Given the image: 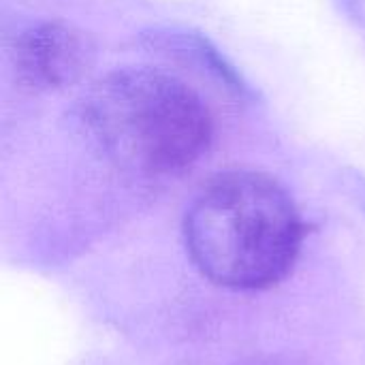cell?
I'll use <instances>...</instances> for the list:
<instances>
[{
  "instance_id": "obj_3",
  "label": "cell",
  "mask_w": 365,
  "mask_h": 365,
  "mask_svg": "<svg viewBox=\"0 0 365 365\" xmlns=\"http://www.w3.org/2000/svg\"><path fill=\"white\" fill-rule=\"evenodd\" d=\"M92 56L83 32L62 24H43L19 38L15 64L26 86L49 90L77 81L88 71Z\"/></svg>"
},
{
  "instance_id": "obj_1",
  "label": "cell",
  "mask_w": 365,
  "mask_h": 365,
  "mask_svg": "<svg viewBox=\"0 0 365 365\" xmlns=\"http://www.w3.org/2000/svg\"><path fill=\"white\" fill-rule=\"evenodd\" d=\"M184 237L192 263L214 284L259 291L293 269L304 222L282 184L235 169L201 188L186 212Z\"/></svg>"
},
{
  "instance_id": "obj_2",
  "label": "cell",
  "mask_w": 365,
  "mask_h": 365,
  "mask_svg": "<svg viewBox=\"0 0 365 365\" xmlns=\"http://www.w3.org/2000/svg\"><path fill=\"white\" fill-rule=\"evenodd\" d=\"M79 126L118 167L167 175L190 167L210 145L212 118L182 79L150 66H124L81 98Z\"/></svg>"
}]
</instances>
